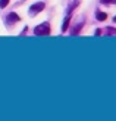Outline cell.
<instances>
[{
    "mask_svg": "<svg viewBox=\"0 0 116 121\" xmlns=\"http://www.w3.org/2000/svg\"><path fill=\"white\" fill-rule=\"evenodd\" d=\"M113 21H115V22H116V16H115V18H113Z\"/></svg>",
    "mask_w": 116,
    "mask_h": 121,
    "instance_id": "cell-8",
    "label": "cell"
},
{
    "mask_svg": "<svg viewBox=\"0 0 116 121\" xmlns=\"http://www.w3.org/2000/svg\"><path fill=\"white\" fill-rule=\"evenodd\" d=\"M69 21H71V18L68 16V18H66V19H65V22H63V25H62V31H63V33L66 31V30H68V27H69Z\"/></svg>",
    "mask_w": 116,
    "mask_h": 121,
    "instance_id": "cell-5",
    "label": "cell"
},
{
    "mask_svg": "<svg viewBox=\"0 0 116 121\" xmlns=\"http://www.w3.org/2000/svg\"><path fill=\"white\" fill-rule=\"evenodd\" d=\"M109 3H116V0H109Z\"/></svg>",
    "mask_w": 116,
    "mask_h": 121,
    "instance_id": "cell-7",
    "label": "cell"
},
{
    "mask_svg": "<svg viewBox=\"0 0 116 121\" xmlns=\"http://www.w3.org/2000/svg\"><path fill=\"white\" fill-rule=\"evenodd\" d=\"M43 9H44V2H38V3H35L31 6V13H37V12H41Z\"/></svg>",
    "mask_w": 116,
    "mask_h": 121,
    "instance_id": "cell-2",
    "label": "cell"
},
{
    "mask_svg": "<svg viewBox=\"0 0 116 121\" xmlns=\"http://www.w3.org/2000/svg\"><path fill=\"white\" fill-rule=\"evenodd\" d=\"M8 21H9V24L10 22H18V21H19V16H18L16 13H10L8 16Z\"/></svg>",
    "mask_w": 116,
    "mask_h": 121,
    "instance_id": "cell-3",
    "label": "cell"
},
{
    "mask_svg": "<svg viewBox=\"0 0 116 121\" xmlns=\"http://www.w3.org/2000/svg\"><path fill=\"white\" fill-rule=\"evenodd\" d=\"M34 34L35 35H48L50 34V27H48V24L44 22V24H40L38 27L34 28Z\"/></svg>",
    "mask_w": 116,
    "mask_h": 121,
    "instance_id": "cell-1",
    "label": "cell"
},
{
    "mask_svg": "<svg viewBox=\"0 0 116 121\" xmlns=\"http://www.w3.org/2000/svg\"><path fill=\"white\" fill-rule=\"evenodd\" d=\"M97 19H99V21H106V18H107V15L104 13V12H97Z\"/></svg>",
    "mask_w": 116,
    "mask_h": 121,
    "instance_id": "cell-4",
    "label": "cell"
},
{
    "mask_svg": "<svg viewBox=\"0 0 116 121\" xmlns=\"http://www.w3.org/2000/svg\"><path fill=\"white\" fill-rule=\"evenodd\" d=\"M9 4V0H0V8H6V6H8Z\"/></svg>",
    "mask_w": 116,
    "mask_h": 121,
    "instance_id": "cell-6",
    "label": "cell"
}]
</instances>
